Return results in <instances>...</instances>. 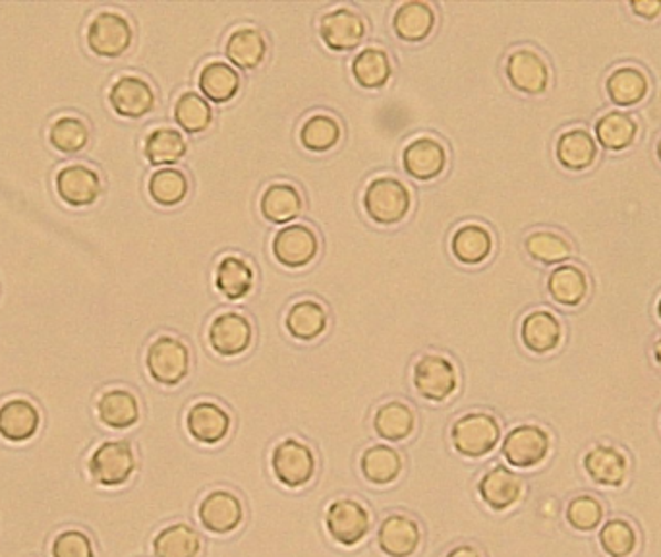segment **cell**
<instances>
[{"label": "cell", "mask_w": 661, "mask_h": 557, "mask_svg": "<svg viewBox=\"0 0 661 557\" xmlns=\"http://www.w3.org/2000/svg\"><path fill=\"white\" fill-rule=\"evenodd\" d=\"M145 367L155 382L175 388L190 374V349L176 337H157L147 349Z\"/></svg>", "instance_id": "cell-3"}, {"label": "cell", "mask_w": 661, "mask_h": 557, "mask_svg": "<svg viewBox=\"0 0 661 557\" xmlns=\"http://www.w3.org/2000/svg\"><path fill=\"white\" fill-rule=\"evenodd\" d=\"M451 252L463 266H479L494 252V235L482 223H464L451 237Z\"/></svg>", "instance_id": "cell-29"}, {"label": "cell", "mask_w": 661, "mask_h": 557, "mask_svg": "<svg viewBox=\"0 0 661 557\" xmlns=\"http://www.w3.org/2000/svg\"><path fill=\"white\" fill-rule=\"evenodd\" d=\"M199 523L214 535H230L242 525V502L227 489L209 492L198 507Z\"/></svg>", "instance_id": "cell-16"}, {"label": "cell", "mask_w": 661, "mask_h": 557, "mask_svg": "<svg viewBox=\"0 0 661 557\" xmlns=\"http://www.w3.org/2000/svg\"><path fill=\"white\" fill-rule=\"evenodd\" d=\"M271 471L277 481L287 488H302L316 474V455L312 447L297 437L277 443L271 453Z\"/></svg>", "instance_id": "cell-5"}, {"label": "cell", "mask_w": 661, "mask_h": 557, "mask_svg": "<svg viewBox=\"0 0 661 557\" xmlns=\"http://www.w3.org/2000/svg\"><path fill=\"white\" fill-rule=\"evenodd\" d=\"M502 440V422L489 413H468L451 426V442L463 457L482 458L489 455Z\"/></svg>", "instance_id": "cell-2"}, {"label": "cell", "mask_w": 661, "mask_h": 557, "mask_svg": "<svg viewBox=\"0 0 661 557\" xmlns=\"http://www.w3.org/2000/svg\"><path fill=\"white\" fill-rule=\"evenodd\" d=\"M318 31H320L323 45L328 49L334 53H349L362 45L365 33H368V25L357 10L337 7L321 16Z\"/></svg>", "instance_id": "cell-11"}, {"label": "cell", "mask_w": 661, "mask_h": 557, "mask_svg": "<svg viewBox=\"0 0 661 557\" xmlns=\"http://www.w3.org/2000/svg\"><path fill=\"white\" fill-rule=\"evenodd\" d=\"M362 207L373 223L393 227L411 214V188L396 176H378L365 186Z\"/></svg>", "instance_id": "cell-1"}, {"label": "cell", "mask_w": 661, "mask_h": 557, "mask_svg": "<svg viewBox=\"0 0 661 557\" xmlns=\"http://www.w3.org/2000/svg\"><path fill=\"white\" fill-rule=\"evenodd\" d=\"M654 359L658 362V367L661 368V337L654 343Z\"/></svg>", "instance_id": "cell-51"}, {"label": "cell", "mask_w": 661, "mask_h": 557, "mask_svg": "<svg viewBox=\"0 0 661 557\" xmlns=\"http://www.w3.org/2000/svg\"><path fill=\"white\" fill-rule=\"evenodd\" d=\"M373 430L388 442H404L416 430V414L403 401H389L373 416Z\"/></svg>", "instance_id": "cell-37"}, {"label": "cell", "mask_w": 661, "mask_h": 557, "mask_svg": "<svg viewBox=\"0 0 661 557\" xmlns=\"http://www.w3.org/2000/svg\"><path fill=\"white\" fill-rule=\"evenodd\" d=\"M505 76L513 90L525 95H541L551 84V70L533 47H518L505 61Z\"/></svg>", "instance_id": "cell-8"}, {"label": "cell", "mask_w": 661, "mask_h": 557, "mask_svg": "<svg viewBox=\"0 0 661 557\" xmlns=\"http://www.w3.org/2000/svg\"><path fill=\"white\" fill-rule=\"evenodd\" d=\"M256 282V274L250 261L236 254H227L220 258L215 268V289L227 300H242L250 295Z\"/></svg>", "instance_id": "cell-31"}, {"label": "cell", "mask_w": 661, "mask_h": 557, "mask_svg": "<svg viewBox=\"0 0 661 557\" xmlns=\"http://www.w3.org/2000/svg\"><path fill=\"white\" fill-rule=\"evenodd\" d=\"M551 435L538 424H520L513 427L503 440L502 453L515 468H534L548 458Z\"/></svg>", "instance_id": "cell-9"}, {"label": "cell", "mask_w": 661, "mask_h": 557, "mask_svg": "<svg viewBox=\"0 0 661 557\" xmlns=\"http://www.w3.org/2000/svg\"><path fill=\"white\" fill-rule=\"evenodd\" d=\"M350 74L364 90H381L393 78V62L385 49L365 47L350 61Z\"/></svg>", "instance_id": "cell-32"}, {"label": "cell", "mask_w": 661, "mask_h": 557, "mask_svg": "<svg viewBox=\"0 0 661 557\" xmlns=\"http://www.w3.org/2000/svg\"><path fill=\"white\" fill-rule=\"evenodd\" d=\"M53 557H95L92 540L80 530H66L54 540Z\"/></svg>", "instance_id": "cell-48"}, {"label": "cell", "mask_w": 661, "mask_h": 557, "mask_svg": "<svg viewBox=\"0 0 661 557\" xmlns=\"http://www.w3.org/2000/svg\"><path fill=\"white\" fill-rule=\"evenodd\" d=\"M271 252L285 268H308L320 254V238L310 225L290 223L275 233Z\"/></svg>", "instance_id": "cell-7"}, {"label": "cell", "mask_w": 661, "mask_h": 557, "mask_svg": "<svg viewBox=\"0 0 661 557\" xmlns=\"http://www.w3.org/2000/svg\"><path fill=\"white\" fill-rule=\"evenodd\" d=\"M39 411L25 399H10L0 406V435L8 442L22 443L38 434Z\"/></svg>", "instance_id": "cell-34"}, {"label": "cell", "mask_w": 661, "mask_h": 557, "mask_svg": "<svg viewBox=\"0 0 661 557\" xmlns=\"http://www.w3.org/2000/svg\"><path fill=\"white\" fill-rule=\"evenodd\" d=\"M360 471L370 484L388 486L403 473V457L391 445H372L360 457Z\"/></svg>", "instance_id": "cell-36"}, {"label": "cell", "mask_w": 661, "mask_h": 557, "mask_svg": "<svg viewBox=\"0 0 661 557\" xmlns=\"http://www.w3.org/2000/svg\"><path fill=\"white\" fill-rule=\"evenodd\" d=\"M175 121L188 134H202L214 123V109L202 93L184 92L175 103Z\"/></svg>", "instance_id": "cell-44"}, {"label": "cell", "mask_w": 661, "mask_h": 557, "mask_svg": "<svg viewBox=\"0 0 661 557\" xmlns=\"http://www.w3.org/2000/svg\"><path fill=\"white\" fill-rule=\"evenodd\" d=\"M448 157L445 145L432 136H420L404 147L403 167L406 175L420 183H430L443 175Z\"/></svg>", "instance_id": "cell-15"}, {"label": "cell", "mask_w": 661, "mask_h": 557, "mask_svg": "<svg viewBox=\"0 0 661 557\" xmlns=\"http://www.w3.org/2000/svg\"><path fill=\"white\" fill-rule=\"evenodd\" d=\"M548 292L555 305L562 308H577L588 298L590 281L585 269L578 268L575 264H562L549 274Z\"/></svg>", "instance_id": "cell-30"}, {"label": "cell", "mask_w": 661, "mask_h": 557, "mask_svg": "<svg viewBox=\"0 0 661 557\" xmlns=\"http://www.w3.org/2000/svg\"><path fill=\"white\" fill-rule=\"evenodd\" d=\"M134 41V28L126 16L103 10L87 25V47L101 59H118Z\"/></svg>", "instance_id": "cell-6"}, {"label": "cell", "mask_w": 661, "mask_h": 557, "mask_svg": "<svg viewBox=\"0 0 661 557\" xmlns=\"http://www.w3.org/2000/svg\"><path fill=\"white\" fill-rule=\"evenodd\" d=\"M202 551V538L196 528L184 523H176L163 528L153 540L155 557H198Z\"/></svg>", "instance_id": "cell-42"}, {"label": "cell", "mask_w": 661, "mask_h": 557, "mask_svg": "<svg viewBox=\"0 0 661 557\" xmlns=\"http://www.w3.org/2000/svg\"><path fill=\"white\" fill-rule=\"evenodd\" d=\"M326 527L334 543L352 548L362 543L370 533L372 517L360 502L352 497H342L329 505Z\"/></svg>", "instance_id": "cell-10"}, {"label": "cell", "mask_w": 661, "mask_h": 557, "mask_svg": "<svg viewBox=\"0 0 661 557\" xmlns=\"http://www.w3.org/2000/svg\"><path fill=\"white\" fill-rule=\"evenodd\" d=\"M412 385L420 398L432 403H445L458 390L455 362L443 354H424L412 368Z\"/></svg>", "instance_id": "cell-4"}, {"label": "cell", "mask_w": 661, "mask_h": 557, "mask_svg": "<svg viewBox=\"0 0 661 557\" xmlns=\"http://www.w3.org/2000/svg\"><path fill=\"white\" fill-rule=\"evenodd\" d=\"M525 250L534 261L541 266H555L570 260L575 252L569 238L555 230H534L525 238Z\"/></svg>", "instance_id": "cell-41"}, {"label": "cell", "mask_w": 661, "mask_h": 557, "mask_svg": "<svg viewBox=\"0 0 661 557\" xmlns=\"http://www.w3.org/2000/svg\"><path fill=\"white\" fill-rule=\"evenodd\" d=\"M97 414L105 426L128 430L140 420V403L128 390H109L101 395Z\"/></svg>", "instance_id": "cell-39"}, {"label": "cell", "mask_w": 661, "mask_h": 557, "mask_svg": "<svg viewBox=\"0 0 661 557\" xmlns=\"http://www.w3.org/2000/svg\"><path fill=\"white\" fill-rule=\"evenodd\" d=\"M629 7L642 20H655L661 14L660 0H632Z\"/></svg>", "instance_id": "cell-49"}, {"label": "cell", "mask_w": 661, "mask_h": 557, "mask_svg": "<svg viewBox=\"0 0 661 557\" xmlns=\"http://www.w3.org/2000/svg\"><path fill=\"white\" fill-rule=\"evenodd\" d=\"M391 23L396 38L404 43H422L434 33L437 14L430 2L406 0L396 7Z\"/></svg>", "instance_id": "cell-23"}, {"label": "cell", "mask_w": 661, "mask_h": 557, "mask_svg": "<svg viewBox=\"0 0 661 557\" xmlns=\"http://www.w3.org/2000/svg\"><path fill=\"white\" fill-rule=\"evenodd\" d=\"M267 45L266 35L264 31L251 25H244V28H236V30L228 33L227 41H225V54L230 66L236 70H256L261 66V62L266 61Z\"/></svg>", "instance_id": "cell-26"}, {"label": "cell", "mask_w": 661, "mask_h": 557, "mask_svg": "<svg viewBox=\"0 0 661 557\" xmlns=\"http://www.w3.org/2000/svg\"><path fill=\"white\" fill-rule=\"evenodd\" d=\"M190 180L184 175V171L175 167L159 168L153 171L147 180V194L149 198L161 207H175L188 198Z\"/></svg>", "instance_id": "cell-40"}, {"label": "cell", "mask_w": 661, "mask_h": 557, "mask_svg": "<svg viewBox=\"0 0 661 557\" xmlns=\"http://www.w3.org/2000/svg\"><path fill=\"white\" fill-rule=\"evenodd\" d=\"M302 209H304V198L295 184H269L259 198V212L266 221L273 225H290L297 221Z\"/></svg>", "instance_id": "cell-28"}, {"label": "cell", "mask_w": 661, "mask_h": 557, "mask_svg": "<svg viewBox=\"0 0 661 557\" xmlns=\"http://www.w3.org/2000/svg\"><path fill=\"white\" fill-rule=\"evenodd\" d=\"M565 517L570 528H575L578 533H593L596 528L601 527V520L606 517V507L598 497L585 494L570 499Z\"/></svg>", "instance_id": "cell-47"}, {"label": "cell", "mask_w": 661, "mask_h": 557, "mask_svg": "<svg viewBox=\"0 0 661 557\" xmlns=\"http://www.w3.org/2000/svg\"><path fill=\"white\" fill-rule=\"evenodd\" d=\"M134 471H136L134 450L128 442H122V440L101 443L90 461L93 481L100 482L101 486H107V488L126 484Z\"/></svg>", "instance_id": "cell-12"}, {"label": "cell", "mask_w": 661, "mask_h": 557, "mask_svg": "<svg viewBox=\"0 0 661 557\" xmlns=\"http://www.w3.org/2000/svg\"><path fill=\"white\" fill-rule=\"evenodd\" d=\"M422 530L416 520L403 513H393L378 528V546L388 557H412L419 551Z\"/></svg>", "instance_id": "cell-18"}, {"label": "cell", "mask_w": 661, "mask_h": 557, "mask_svg": "<svg viewBox=\"0 0 661 557\" xmlns=\"http://www.w3.org/2000/svg\"><path fill=\"white\" fill-rule=\"evenodd\" d=\"M233 426L230 414L214 401H199L192 405L186 416V427L192 437L204 445H217L227 437Z\"/></svg>", "instance_id": "cell-25"}, {"label": "cell", "mask_w": 661, "mask_h": 557, "mask_svg": "<svg viewBox=\"0 0 661 557\" xmlns=\"http://www.w3.org/2000/svg\"><path fill=\"white\" fill-rule=\"evenodd\" d=\"M109 103L116 115L136 121L152 113L157 95L145 78L124 74L111 85Z\"/></svg>", "instance_id": "cell-14"}, {"label": "cell", "mask_w": 661, "mask_h": 557, "mask_svg": "<svg viewBox=\"0 0 661 557\" xmlns=\"http://www.w3.org/2000/svg\"><path fill=\"white\" fill-rule=\"evenodd\" d=\"M342 138V126L333 115L316 113L300 126V144L312 153H328Z\"/></svg>", "instance_id": "cell-43"}, {"label": "cell", "mask_w": 661, "mask_h": 557, "mask_svg": "<svg viewBox=\"0 0 661 557\" xmlns=\"http://www.w3.org/2000/svg\"><path fill=\"white\" fill-rule=\"evenodd\" d=\"M596 142L606 152H627L639 138V123L634 116L624 111H609L596 123Z\"/></svg>", "instance_id": "cell-33"}, {"label": "cell", "mask_w": 661, "mask_h": 557, "mask_svg": "<svg viewBox=\"0 0 661 557\" xmlns=\"http://www.w3.org/2000/svg\"><path fill=\"white\" fill-rule=\"evenodd\" d=\"M49 142L56 152L76 155L90 142V128L78 116H61L49 128Z\"/></svg>", "instance_id": "cell-46"}, {"label": "cell", "mask_w": 661, "mask_h": 557, "mask_svg": "<svg viewBox=\"0 0 661 557\" xmlns=\"http://www.w3.org/2000/svg\"><path fill=\"white\" fill-rule=\"evenodd\" d=\"M209 347L225 359H235L248 351L254 341L251 321L244 313L228 310L215 316L207 329Z\"/></svg>", "instance_id": "cell-13"}, {"label": "cell", "mask_w": 661, "mask_h": 557, "mask_svg": "<svg viewBox=\"0 0 661 557\" xmlns=\"http://www.w3.org/2000/svg\"><path fill=\"white\" fill-rule=\"evenodd\" d=\"M606 93L616 107H637L650 93V78L637 64L617 66L606 78Z\"/></svg>", "instance_id": "cell-24"}, {"label": "cell", "mask_w": 661, "mask_h": 557, "mask_svg": "<svg viewBox=\"0 0 661 557\" xmlns=\"http://www.w3.org/2000/svg\"><path fill=\"white\" fill-rule=\"evenodd\" d=\"M54 184L62 202L72 207L92 206L93 202L100 198V175L80 163L61 168Z\"/></svg>", "instance_id": "cell-20"}, {"label": "cell", "mask_w": 661, "mask_h": 557, "mask_svg": "<svg viewBox=\"0 0 661 557\" xmlns=\"http://www.w3.org/2000/svg\"><path fill=\"white\" fill-rule=\"evenodd\" d=\"M655 157H658V161L661 163V136L660 140H658V144H655Z\"/></svg>", "instance_id": "cell-52"}, {"label": "cell", "mask_w": 661, "mask_h": 557, "mask_svg": "<svg viewBox=\"0 0 661 557\" xmlns=\"http://www.w3.org/2000/svg\"><path fill=\"white\" fill-rule=\"evenodd\" d=\"M523 492L525 486L520 476L505 465L489 468L478 482L479 497L492 512L502 513L515 507L520 502Z\"/></svg>", "instance_id": "cell-17"}, {"label": "cell", "mask_w": 661, "mask_h": 557, "mask_svg": "<svg viewBox=\"0 0 661 557\" xmlns=\"http://www.w3.org/2000/svg\"><path fill=\"white\" fill-rule=\"evenodd\" d=\"M600 149L598 142L586 128H569L561 132L555 142V159L565 171L570 173H585L592 168L598 161Z\"/></svg>", "instance_id": "cell-19"}, {"label": "cell", "mask_w": 661, "mask_h": 557, "mask_svg": "<svg viewBox=\"0 0 661 557\" xmlns=\"http://www.w3.org/2000/svg\"><path fill=\"white\" fill-rule=\"evenodd\" d=\"M582 465L590 481L603 488H619L629 476V458L613 445H596L586 453Z\"/></svg>", "instance_id": "cell-21"}, {"label": "cell", "mask_w": 661, "mask_h": 557, "mask_svg": "<svg viewBox=\"0 0 661 557\" xmlns=\"http://www.w3.org/2000/svg\"><path fill=\"white\" fill-rule=\"evenodd\" d=\"M658 318L661 320V297L660 300H658Z\"/></svg>", "instance_id": "cell-53"}, {"label": "cell", "mask_w": 661, "mask_h": 557, "mask_svg": "<svg viewBox=\"0 0 661 557\" xmlns=\"http://www.w3.org/2000/svg\"><path fill=\"white\" fill-rule=\"evenodd\" d=\"M520 341L526 351L546 357L549 352L557 351L562 341V326L559 318L549 310H533L526 313L520 323Z\"/></svg>", "instance_id": "cell-22"}, {"label": "cell", "mask_w": 661, "mask_h": 557, "mask_svg": "<svg viewBox=\"0 0 661 557\" xmlns=\"http://www.w3.org/2000/svg\"><path fill=\"white\" fill-rule=\"evenodd\" d=\"M285 328L292 339L302 343H312L328 331V308L313 298L298 300L290 306L289 312L285 316Z\"/></svg>", "instance_id": "cell-27"}, {"label": "cell", "mask_w": 661, "mask_h": 557, "mask_svg": "<svg viewBox=\"0 0 661 557\" xmlns=\"http://www.w3.org/2000/svg\"><path fill=\"white\" fill-rule=\"evenodd\" d=\"M188 153V144L180 132L171 126H159L153 128L144 142L145 159L149 161L155 167L163 165H176L183 161Z\"/></svg>", "instance_id": "cell-38"}, {"label": "cell", "mask_w": 661, "mask_h": 557, "mask_svg": "<svg viewBox=\"0 0 661 557\" xmlns=\"http://www.w3.org/2000/svg\"><path fill=\"white\" fill-rule=\"evenodd\" d=\"M445 557H482V554H479L474 546H466V544H463V546L453 548V550L448 551Z\"/></svg>", "instance_id": "cell-50"}, {"label": "cell", "mask_w": 661, "mask_h": 557, "mask_svg": "<svg viewBox=\"0 0 661 557\" xmlns=\"http://www.w3.org/2000/svg\"><path fill=\"white\" fill-rule=\"evenodd\" d=\"M598 540L608 557H631L639 548V533L627 519H609L601 527Z\"/></svg>", "instance_id": "cell-45"}, {"label": "cell", "mask_w": 661, "mask_h": 557, "mask_svg": "<svg viewBox=\"0 0 661 557\" xmlns=\"http://www.w3.org/2000/svg\"><path fill=\"white\" fill-rule=\"evenodd\" d=\"M240 74L228 62L209 61L199 70L198 87L206 100L214 101L217 105H225L235 100L240 90Z\"/></svg>", "instance_id": "cell-35"}]
</instances>
